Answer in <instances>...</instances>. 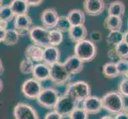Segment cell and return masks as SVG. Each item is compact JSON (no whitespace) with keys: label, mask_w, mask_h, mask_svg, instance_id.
<instances>
[{"label":"cell","mask_w":128,"mask_h":119,"mask_svg":"<svg viewBox=\"0 0 128 119\" xmlns=\"http://www.w3.org/2000/svg\"><path fill=\"white\" fill-rule=\"evenodd\" d=\"M103 108L111 114H117L125 108V99L118 91H110L102 98Z\"/></svg>","instance_id":"1"},{"label":"cell","mask_w":128,"mask_h":119,"mask_svg":"<svg viewBox=\"0 0 128 119\" xmlns=\"http://www.w3.org/2000/svg\"><path fill=\"white\" fill-rule=\"evenodd\" d=\"M74 54L83 62H90L96 58L97 54L96 43L88 39L76 43L74 47Z\"/></svg>","instance_id":"2"},{"label":"cell","mask_w":128,"mask_h":119,"mask_svg":"<svg viewBox=\"0 0 128 119\" xmlns=\"http://www.w3.org/2000/svg\"><path fill=\"white\" fill-rule=\"evenodd\" d=\"M66 91L71 94L78 103H81L91 95V88L88 83L78 80L68 83L66 86Z\"/></svg>","instance_id":"3"},{"label":"cell","mask_w":128,"mask_h":119,"mask_svg":"<svg viewBox=\"0 0 128 119\" xmlns=\"http://www.w3.org/2000/svg\"><path fill=\"white\" fill-rule=\"evenodd\" d=\"M78 103H79L75 99L74 97L65 91L64 94L60 97L54 110L64 118L69 117L71 113L78 107Z\"/></svg>","instance_id":"4"},{"label":"cell","mask_w":128,"mask_h":119,"mask_svg":"<svg viewBox=\"0 0 128 119\" xmlns=\"http://www.w3.org/2000/svg\"><path fill=\"white\" fill-rule=\"evenodd\" d=\"M60 94L54 87H45L37 99L38 103L42 107L46 109L54 110L60 99Z\"/></svg>","instance_id":"5"},{"label":"cell","mask_w":128,"mask_h":119,"mask_svg":"<svg viewBox=\"0 0 128 119\" xmlns=\"http://www.w3.org/2000/svg\"><path fill=\"white\" fill-rule=\"evenodd\" d=\"M50 80L56 85L63 86L68 84L71 79L72 75H70L66 70L64 63L57 62L50 65Z\"/></svg>","instance_id":"6"},{"label":"cell","mask_w":128,"mask_h":119,"mask_svg":"<svg viewBox=\"0 0 128 119\" xmlns=\"http://www.w3.org/2000/svg\"><path fill=\"white\" fill-rule=\"evenodd\" d=\"M29 37L35 45L46 48L50 45V30L44 26H33L29 32Z\"/></svg>","instance_id":"7"},{"label":"cell","mask_w":128,"mask_h":119,"mask_svg":"<svg viewBox=\"0 0 128 119\" xmlns=\"http://www.w3.org/2000/svg\"><path fill=\"white\" fill-rule=\"evenodd\" d=\"M41 83L34 78L26 79L21 87L22 93L29 99H37L43 89Z\"/></svg>","instance_id":"8"},{"label":"cell","mask_w":128,"mask_h":119,"mask_svg":"<svg viewBox=\"0 0 128 119\" xmlns=\"http://www.w3.org/2000/svg\"><path fill=\"white\" fill-rule=\"evenodd\" d=\"M14 119H39L38 114L33 106L19 103L14 107Z\"/></svg>","instance_id":"9"},{"label":"cell","mask_w":128,"mask_h":119,"mask_svg":"<svg viewBox=\"0 0 128 119\" xmlns=\"http://www.w3.org/2000/svg\"><path fill=\"white\" fill-rule=\"evenodd\" d=\"M59 17L60 15L55 9L47 8L42 12L40 19L44 27L48 29H52L56 28Z\"/></svg>","instance_id":"10"},{"label":"cell","mask_w":128,"mask_h":119,"mask_svg":"<svg viewBox=\"0 0 128 119\" xmlns=\"http://www.w3.org/2000/svg\"><path fill=\"white\" fill-rule=\"evenodd\" d=\"M104 0H84L83 7L84 12L90 16L100 15L105 10Z\"/></svg>","instance_id":"11"},{"label":"cell","mask_w":128,"mask_h":119,"mask_svg":"<svg viewBox=\"0 0 128 119\" xmlns=\"http://www.w3.org/2000/svg\"><path fill=\"white\" fill-rule=\"evenodd\" d=\"M33 20L28 14L16 16L14 21V29L18 32L21 36L29 34L30 29L32 28Z\"/></svg>","instance_id":"12"},{"label":"cell","mask_w":128,"mask_h":119,"mask_svg":"<svg viewBox=\"0 0 128 119\" xmlns=\"http://www.w3.org/2000/svg\"><path fill=\"white\" fill-rule=\"evenodd\" d=\"M82 107L89 114H99L103 108L102 99L99 97L90 95L82 102Z\"/></svg>","instance_id":"13"},{"label":"cell","mask_w":128,"mask_h":119,"mask_svg":"<svg viewBox=\"0 0 128 119\" xmlns=\"http://www.w3.org/2000/svg\"><path fill=\"white\" fill-rule=\"evenodd\" d=\"M64 65L68 72L70 75L73 76V75H76L82 72L84 65V62H83L78 56L74 54L72 56H69L65 60V61L64 62Z\"/></svg>","instance_id":"14"},{"label":"cell","mask_w":128,"mask_h":119,"mask_svg":"<svg viewBox=\"0 0 128 119\" xmlns=\"http://www.w3.org/2000/svg\"><path fill=\"white\" fill-rule=\"evenodd\" d=\"M60 59V52L57 46L50 45L44 48V56L43 62L48 64L52 65L59 62Z\"/></svg>","instance_id":"15"},{"label":"cell","mask_w":128,"mask_h":119,"mask_svg":"<svg viewBox=\"0 0 128 119\" xmlns=\"http://www.w3.org/2000/svg\"><path fill=\"white\" fill-rule=\"evenodd\" d=\"M50 66L44 62L37 63L34 66L33 72V78L40 82L46 81L50 79Z\"/></svg>","instance_id":"16"},{"label":"cell","mask_w":128,"mask_h":119,"mask_svg":"<svg viewBox=\"0 0 128 119\" xmlns=\"http://www.w3.org/2000/svg\"><path fill=\"white\" fill-rule=\"evenodd\" d=\"M25 55L26 57L31 60L34 63L43 62L44 48L38 45H35V44L30 45L26 48Z\"/></svg>","instance_id":"17"},{"label":"cell","mask_w":128,"mask_h":119,"mask_svg":"<svg viewBox=\"0 0 128 119\" xmlns=\"http://www.w3.org/2000/svg\"><path fill=\"white\" fill-rule=\"evenodd\" d=\"M68 33L70 40L74 43L84 41L88 36V29L84 25L72 26Z\"/></svg>","instance_id":"18"},{"label":"cell","mask_w":128,"mask_h":119,"mask_svg":"<svg viewBox=\"0 0 128 119\" xmlns=\"http://www.w3.org/2000/svg\"><path fill=\"white\" fill-rule=\"evenodd\" d=\"M67 17H68L72 26L84 25L85 12L80 9H72V10H69Z\"/></svg>","instance_id":"19"},{"label":"cell","mask_w":128,"mask_h":119,"mask_svg":"<svg viewBox=\"0 0 128 119\" xmlns=\"http://www.w3.org/2000/svg\"><path fill=\"white\" fill-rule=\"evenodd\" d=\"M10 6L16 16L28 14L30 6L26 0H11Z\"/></svg>","instance_id":"20"},{"label":"cell","mask_w":128,"mask_h":119,"mask_svg":"<svg viewBox=\"0 0 128 119\" xmlns=\"http://www.w3.org/2000/svg\"><path fill=\"white\" fill-rule=\"evenodd\" d=\"M104 25L109 31H112V30H121L122 25V17L108 15L104 19Z\"/></svg>","instance_id":"21"},{"label":"cell","mask_w":128,"mask_h":119,"mask_svg":"<svg viewBox=\"0 0 128 119\" xmlns=\"http://www.w3.org/2000/svg\"><path fill=\"white\" fill-rule=\"evenodd\" d=\"M125 13V5L122 1H114L109 4L108 8V14L111 16L122 17Z\"/></svg>","instance_id":"22"},{"label":"cell","mask_w":128,"mask_h":119,"mask_svg":"<svg viewBox=\"0 0 128 119\" xmlns=\"http://www.w3.org/2000/svg\"><path fill=\"white\" fill-rule=\"evenodd\" d=\"M123 39H124V33L121 32V30H112L106 37V41L108 45L114 47L118 44L123 41Z\"/></svg>","instance_id":"23"},{"label":"cell","mask_w":128,"mask_h":119,"mask_svg":"<svg viewBox=\"0 0 128 119\" xmlns=\"http://www.w3.org/2000/svg\"><path fill=\"white\" fill-rule=\"evenodd\" d=\"M103 74L105 77L108 79H113L120 76L118 72L117 65L116 62L110 61L105 63L103 66Z\"/></svg>","instance_id":"24"},{"label":"cell","mask_w":128,"mask_h":119,"mask_svg":"<svg viewBox=\"0 0 128 119\" xmlns=\"http://www.w3.org/2000/svg\"><path fill=\"white\" fill-rule=\"evenodd\" d=\"M21 34L17 31L15 29H7L6 37L3 41V44L6 45L12 46L15 45L19 41Z\"/></svg>","instance_id":"25"},{"label":"cell","mask_w":128,"mask_h":119,"mask_svg":"<svg viewBox=\"0 0 128 119\" xmlns=\"http://www.w3.org/2000/svg\"><path fill=\"white\" fill-rule=\"evenodd\" d=\"M14 18H15V15L12 10L10 4L1 6V8H0V21L10 22V21H11Z\"/></svg>","instance_id":"26"},{"label":"cell","mask_w":128,"mask_h":119,"mask_svg":"<svg viewBox=\"0 0 128 119\" xmlns=\"http://www.w3.org/2000/svg\"><path fill=\"white\" fill-rule=\"evenodd\" d=\"M34 62L31 60H30L27 57H25L24 59L22 60L20 62V72L23 75H30L33 74L34 68Z\"/></svg>","instance_id":"27"},{"label":"cell","mask_w":128,"mask_h":119,"mask_svg":"<svg viewBox=\"0 0 128 119\" xmlns=\"http://www.w3.org/2000/svg\"><path fill=\"white\" fill-rule=\"evenodd\" d=\"M63 41V33L56 29L50 30V45L59 46Z\"/></svg>","instance_id":"28"},{"label":"cell","mask_w":128,"mask_h":119,"mask_svg":"<svg viewBox=\"0 0 128 119\" xmlns=\"http://www.w3.org/2000/svg\"><path fill=\"white\" fill-rule=\"evenodd\" d=\"M72 27V25L70 23L68 17H67V15H60L59 17L58 21H57V24L56 28V29L60 30V32L64 33V32H68L70 28Z\"/></svg>","instance_id":"29"},{"label":"cell","mask_w":128,"mask_h":119,"mask_svg":"<svg viewBox=\"0 0 128 119\" xmlns=\"http://www.w3.org/2000/svg\"><path fill=\"white\" fill-rule=\"evenodd\" d=\"M114 48L120 59H128V45L125 41L118 44Z\"/></svg>","instance_id":"30"},{"label":"cell","mask_w":128,"mask_h":119,"mask_svg":"<svg viewBox=\"0 0 128 119\" xmlns=\"http://www.w3.org/2000/svg\"><path fill=\"white\" fill-rule=\"evenodd\" d=\"M88 114L83 107H77L69 115V119H88Z\"/></svg>","instance_id":"31"},{"label":"cell","mask_w":128,"mask_h":119,"mask_svg":"<svg viewBox=\"0 0 128 119\" xmlns=\"http://www.w3.org/2000/svg\"><path fill=\"white\" fill-rule=\"evenodd\" d=\"M116 63L120 76H126L128 73V59H120Z\"/></svg>","instance_id":"32"},{"label":"cell","mask_w":128,"mask_h":119,"mask_svg":"<svg viewBox=\"0 0 128 119\" xmlns=\"http://www.w3.org/2000/svg\"><path fill=\"white\" fill-rule=\"evenodd\" d=\"M118 92L124 97V98H128V78L125 77L120 81L118 84Z\"/></svg>","instance_id":"33"},{"label":"cell","mask_w":128,"mask_h":119,"mask_svg":"<svg viewBox=\"0 0 128 119\" xmlns=\"http://www.w3.org/2000/svg\"><path fill=\"white\" fill-rule=\"evenodd\" d=\"M63 118L64 117L57 111H56L55 110H52V111L46 113L45 117H44V119H63Z\"/></svg>","instance_id":"34"},{"label":"cell","mask_w":128,"mask_h":119,"mask_svg":"<svg viewBox=\"0 0 128 119\" xmlns=\"http://www.w3.org/2000/svg\"><path fill=\"white\" fill-rule=\"evenodd\" d=\"M90 40L94 43H98L102 41V34L100 31L93 30L90 34Z\"/></svg>","instance_id":"35"},{"label":"cell","mask_w":128,"mask_h":119,"mask_svg":"<svg viewBox=\"0 0 128 119\" xmlns=\"http://www.w3.org/2000/svg\"><path fill=\"white\" fill-rule=\"evenodd\" d=\"M114 117V119H128V106H126L121 112L116 114Z\"/></svg>","instance_id":"36"},{"label":"cell","mask_w":128,"mask_h":119,"mask_svg":"<svg viewBox=\"0 0 128 119\" xmlns=\"http://www.w3.org/2000/svg\"><path fill=\"white\" fill-rule=\"evenodd\" d=\"M108 58L111 59L112 61H113V62H117V61L120 60V58H118L117 54H116L114 48H112V49H110L108 51Z\"/></svg>","instance_id":"37"},{"label":"cell","mask_w":128,"mask_h":119,"mask_svg":"<svg viewBox=\"0 0 128 119\" xmlns=\"http://www.w3.org/2000/svg\"><path fill=\"white\" fill-rule=\"evenodd\" d=\"M27 3L29 4L30 6H34V7H36L40 6L41 4L43 2L44 0H26Z\"/></svg>","instance_id":"38"},{"label":"cell","mask_w":128,"mask_h":119,"mask_svg":"<svg viewBox=\"0 0 128 119\" xmlns=\"http://www.w3.org/2000/svg\"><path fill=\"white\" fill-rule=\"evenodd\" d=\"M6 29H0V42L2 43L4 39L6 37Z\"/></svg>","instance_id":"39"},{"label":"cell","mask_w":128,"mask_h":119,"mask_svg":"<svg viewBox=\"0 0 128 119\" xmlns=\"http://www.w3.org/2000/svg\"><path fill=\"white\" fill-rule=\"evenodd\" d=\"M8 22L4 21H0V29H7Z\"/></svg>","instance_id":"40"},{"label":"cell","mask_w":128,"mask_h":119,"mask_svg":"<svg viewBox=\"0 0 128 119\" xmlns=\"http://www.w3.org/2000/svg\"><path fill=\"white\" fill-rule=\"evenodd\" d=\"M123 41H125L128 45V30L124 33V39H123Z\"/></svg>","instance_id":"41"},{"label":"cell","mask_w":128,"mask_h":119,"mask_svg":"<svg viewBox=\"0 0 128 119\" xmlns=\"http://www.w3.org/2000/svg\"><path fill=\"white\" fill-rule=\"evenodd\" d=\"M100 119H114V117L112 116V115H106L102 117Z\"/></svg>","instance_id":"42"},{"label":"cell","mask_w":128,"mask_h":119,"mask_svg":"<svg viewBox=\"0 0 128 119\" xmlns=\"http://www.w3.org/2000/svg\"><path fill=\"white\" fill-rule=\"evenodd\" d=\"M0 66H1V75L3 73V71H4V68H3V64H2V60H1V64H0Z\"/></svg>","instance_id":"43"},{"label":"cell","mask_w":128,"mask_h":119,"mask_svg":"<svg viewBox=\"0 0 128 119\" xmlns=\"http://www.w3.org/2000/svg\"><path fill=\"white\" fill-rule=\"evenodd\" d=\"M0 83H1V91H2V88H3V82H2V79L0 80Z\"/></svg>","instance_id":"44"},{"label":"cell","mask_w":128,"mask_h":119,"mask_svg":"<svg viewBox=\"0 0 128 119\" xmlns=\"http://www.w3.org/2000/svg\"><path fill=\"white\" fill-rule=\"evenodd\" d=\"M125 77H127V78H128V73H127V74L126 75V76H125Z\"/></svg>","instance_id":"45"},{"label":"cell","mask_w":128,"mask_h":119,"mask_svg":"<svg viewBox=\"0 0 128 119\" xmlns=\"http://www.w3.org/2000/svg\"><path fill=\"white\" fill-rule=\"evenodd\" d=\"M127 27H128V21H127Z\"/></svg>","instance_id":"46"}]
</instances>
